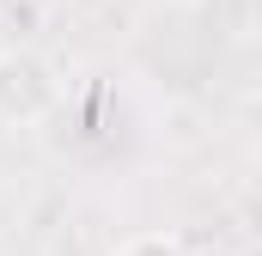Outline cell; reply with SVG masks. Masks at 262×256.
<instances>
[{"label":"cell","instance_id":"cell-2","mask_svg":"<svg viewBox=\"0 0 262 256\" xmlns=\"http://www.w3.org/2000/svg\"><path fill=\"white\" fill-rule=\"evenodd\" d=\"M116 256H183V244H177L171 232H128V238L116 244Z\"/></svg>","mask_w":262,"mask_h":256},{"label":"cell","instance_id":"cell-1","mask_svg":"<svg viewBox=\"0 0 262 256\" xmlns=\"http://www.w3.org/2000/svg\"><path fill=\"white\" fill-rule=\"evenodd\" d=\"M61 79L37 49H0V122L6 128H37L55 116Z\"/></svg>","mask_w":262,"mask_h":256}]
</instances>
